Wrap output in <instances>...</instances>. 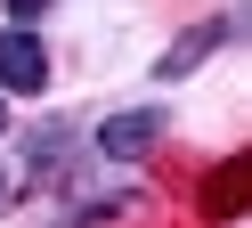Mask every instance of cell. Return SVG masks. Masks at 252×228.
Returning <instances> with one entry per match:
<instances>
[{"mask_svg":"<svg viewBox=\"0 0 252 228\" xmlns=\"http://www.w3.org/2000/svg\"><path fill=\"white\" fill-rule=\"evenodd\" d=\"M163 130H171L163 106H122V114H106V122H98V155H106V163H138V155H155Z\"/></svg>","mask_w":252,"mask_h":228,"instance_id":"obj_1","label":"cell"},{"mask_svg":"<svg viewBox=\"0 0 252 228\" xmlns=\"http://www.w3.org/2000/svg\"><path fill=\"white\" fill-rule=\"evenodd\" d=\"M49 90V49H41V33L8 25L0 33V98H41Z\"/></svg>","mask_w":252,"mask_h":228,"instance_id":"obj_2","label":"cell"},{"mask_svg":"<svg viewBox=\"0 0 252 228\" xmlns=\"http://www.w3.org/2000/svg\"><path fill=\"white\" fill-rule=\"evenodd\" d=\"M220 41H228V25H220V16H212V25H195V33H179V41L155 57V81H187V74H195V65L212 57Z\"/></svg>","mask_w":252,"mask_h":228,"instance_id":"obj_3","label":"cell"},{"mask_svg":"<svg viewBox=\"0 0 252 228\" xmlns=\"http://www.w3.org/2000/svg\"><path fill=\"white\" fill-rule=\"evenodd\" d=\"M244 171H252V163L228 155L212 179H203V212H212V220H236V212H244V204H236V195H244Z\"/></svg>","mask_w":252,"mask_h":228,"instance_id":"obj_4","label":"cell"},{"mask_svg":"<svg viewBox=\"0 0 252 228\" xmlns=\"http://www.w3.org/2000/svg\"><path fill=\"white\" fill-rule=\"evenodd\" d=\"M41 8H49V0H8V16H17L25 33H33V16H41Z\"/></svg>","mask_w":252,"mask_h":228,"instance_id":"obj_5","label":"cell"},{"mask_svg":"<svg viewBox=\"0 0 252 228\" xmlns=\"http://www.w3.org/2000/svg\"><path fill=\"white\" fill-rule=\"evenodd\" d=\"M0 139H8V98H0Z\"/></svg>","mask_w":252,"mask_h":228,"instance_id":"obj_6","label":"cell"}]
</instances>
